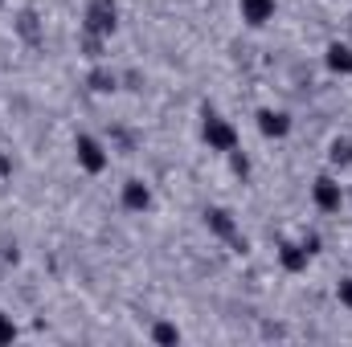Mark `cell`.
<instances>
[{"instance_id":"19","label":"cell","mask_w":352,"mask_h":347,"mask_svg":"<svg viewBox=\"0 0 352 347\" xmlns=\"http://www.w3.org/2000/svg\"><path fill=\"white\" fill-rule=\"evenodd\" d=\"M12 168H16V164H12V156H8V152H0V180H8Z\"/></svg>"},{"instance_id":"2","label":"cell","mask_w":352,"mask_h":347,"mask_svg":"<svg viewBox=\"0 0 352 347\" xmlns=\"http://www.w3.org/2000/svg\"><path fill=\"white\" fill-rule=\"evenodd\" d=\"M201 217H205V229H209V237L226 241L234 254H246V250H250V241H246V237H242V229H238V217H234L226 204H209Z\"/></svg>"},{"instance_id":"14","label":"cell","mask_w":352,"mask_h":347,"mask_svg":"<svg viewBox=\"0 0 352 347\" xmlns=\"http://www.w3.org/2000/svg\"><path fill=\"white\" fill-rule=\"evenodd\" d=\"M328 164H332L336 172L352 168V139H349V135H336V139L328 143Z\"/></svg>"},{"instance_id":"17","label":"cell","mask_w":352,"mask_h":347,"mask_svg":"<svg viewBox=\"0 0 352 347\" xmlns=\"http://www.w3.org/2000/svg\"><path fill=\"white\" fill-rule=\"evenodd\" d=\"M16 323H12V315L8 311H0V347H8V344H16Z\"/></svg>"},{"instance_id":"18","label":"cell","mask_w":352,"mask_h":347,"mask_svg":"<svg viewBox=\"0 0 352 347\" xmlns=\"http://www.w3.org/2000/svg\"><path fill=\"white\" fill-rule=\"evenodd\" d=\"M336 302H340V307H344V311L352 315V274L336 282Z\"/></svg>"},{"instance_id":"1","label":"cell","mask_w":352,"mask_h":347,"mask_svg":"<svg viewBox=\"0 0 352 347\" xmlns=\"http://www.w3.org/2000/svg\"><path fill=\"white\" fill-rule=\"evenodd\" d=\"M201 143H205L209 152H217V156H230L234 147H242V135H238V127H234L221 110L201 106Z\"/></svg>"},{"instance_id":"16","label":"cell","mask_w":352,"mask_h":347,"mask_svg":"<svg viewBox=\"0 0 352 347\" xmlns=\"http://www.w3.org/2000/svg\"><path fill=\"white\" fill-rule=\"evenodd\" d=\"M226 160H230V172H234V176H242V180L250 176V156H246L242 147H234V152H230Z\"/></svg>"},{"instance_id":"20","label":"cell","mask_w":352,"mask_h":347,"mask_svg":"<svg viewBox=\"0 0 352 347\" xmlns=\"http://www.w3.org/2000/svg\"><path fill=\"white\" fill-rule=\"evenodd\" d=\"M303 246H307L311 254H320V233H303Z\"/></svg>"},{"instance_id":"9","label":"cell","mask_w":352,"mask_h":347,"mask_svg":"<svg viewBox=\"0 0 352 347\" xmlns=\"http://www.w3.org/2000/svg\"><path fill=\"white\" fill-rule=\"evenodd\" d=\"M278 12V0H238V16L246 29H266Z\"/></svg>"},{"instance_id":"5","label":"cell","mask_w":352,"mask_h":347,"mask_svg":"<svg viewBox=\"0 0 352 347\" xmlns=\"http://www.w3.org/2000/svg\"><path fill=\"white\" fill-rule=\"evenodd\" d=\"M311 204L324 213V217H332V213H340L344 204H349V196H344V184L336 180L332 172H324V176H316L311 180Z\"/></svg>"},{"instance_id":"4","label":"cell","mask_w":352,"mask_h":347,"mask_svg":"<svg viewBox=\"0 0 352 347\" xmlns=\"http://www.w3.org/2000/svg\"><path fill=\"white\" fill-rule=\"evenodd\" d=\"M82 33L111 41L119 33V0H87L82 4Z\"/></svg>"},{"instance_id":"12","label":"cell","mask_w":352,"mask_h":347,"mask_svg":"<svg viewBox=\"0 0 352 347\" xmlns=\"http://www.w3.org/2000/svg\"><path fill=\"white\" fill-rule=\"evenodd\" d=\"M324 66L336 78H352V45L349 41H328L324 45Z\"/></svg>"},{"instance_id":"11","label":"cell","mask_w":352,"mask_h":347,"mask_svg":"<svg viewBox=\"0 0 352 347\" xmlns=\"http://www.w3.org/2000/svg\"><path fill=\"white\" fill-rule=\"evenodd\" d=\"M12 29H16V37H21L25 45H33V49L45 41V25H41L37 8H21V12H16V21H12Z\"/></svg>"},{"instance_id":"10","label":"cell","mask_w":352,"mask_h":347,"mask_svg":"<svg viewBox=\"0 0 352 347\" xmlns=\"http://www.w3.org/2000/svg\"><path fill=\"white\" fill-rule=\"evenodd\" d=\"M119 86H123V78H119L107 62H90V70H87V90L90 94L107 98V94H119Z\"/></svg>"},{"instance_id":"15","label":"cell","mask_w":352,"mask_h":347,"mask_svg":"<svg viewBox=\"0 0 352 347\" xmlns=\"http://www.w3.org/2000/svg\"><path fill=\"white\" fill-rule=\"evenodd\" d=\"M78 49H82V58H87V62H102V53H107V37L82 33V37H78Z\"/></svg>"},{"instance_id":"6","label":"cell","mask_w":352,"mask_h":347,"mask_svg":"<svg viewBox=\"0 0 352 347\" xmlns=\"http://www.w3.org/2000/svg\"><path fill=\"white\" fill-rule=\"evenodd\" d=\"M119 204H123V213H135V217H144V213H152V204H156V192H152V184H148V180L131 176V180H123V188H119Z\"/></svg>"},{"instance_id":"3","label":"cell","mask_w":352,"mask_h":347,"mask_svg":"<svg viewBox=\"0 0 352 347\" xmlns=\"http://www.w3.org/2000/svg\"><path fill=\"white\" fill-rule=\"evenodd\" d=\"M74 164L87 176H102L111 168V143L98 139V135H90V131H78L74 135Z\"/></svg>"},{"instance_id":"8","label":"cell","mask_w":352,"mask_h":347,"mask_svg":"<svg viewBox=\"0 0 352 347\" xmlns=\"http://www.w3.org/2000/svg\"><path fill=\"white\" fill-rule=\"evenodd\" d=\"M311 261H316V254L303 246V237H299V241H278V265H283L287 274H307Z\"/></svg>"},{"instance_id":"7","label":"cell","mask_w":352,"mask_h":347,"mask_svg":"<svg viewBox=\"0 0 352 347\" xmlns=\"http://www.w3.org/2000/svg\"><path fill=\"white\" fill-rule=\"evenodd\" d=\"M254 127H258V135L270 139V143H278V139H287L291 135V115L287 110H278V106H258L254 110Z\"/></svg>"},{"instance_id":"13","label":"cell","mask_w":352,"mask_h":347,"mask_svg":"<svg viewBox=\"0 0 352 347\" xmlns=\"http://www.w3.org/2000/svg\"><path fill=\"white\" fill-rule=\"evenodd\" d=\"M148 339H152V344H160V347H176L180 339H184V331L176 327L173 319H156V323H152V331H148Z\"/></svg>"},{"instance_id":"21","label":"cell","mask_w":352,"mask_h":347,"mask_svg":"<svg viewBox=\"0 0 352 347\" xmlns=\"http://www.w3.org/2000/svg\"><path fill=\"white\" fill-rule=\"evenodd\" d=\"M344 196H349V200H352V188H344Z\"/></svg>"}]
</instances>
